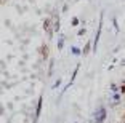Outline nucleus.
<instances>
[{"label": "nucleus", "mask_w": 125, "mask_h": 123, "mask_svg": "<svg viewBox=\"0 0 125 123\" xmlns=\"http://www.w3.org/2000/svg\"><path fill=\"white\" fill-rule=\"evenodd\" d=\"M112 24H114V30H115V34H117L119 32V26H117V19H112Z\"/></svg>", "instance_id": "11"}, {"label": "nucleus", "mask_w": 125, "mask_h": 123, "mask_svg": "<svg viewBox=\"0 0 125 123\" xmlns=\"http://www.w3.org/2000/svg\"><path fill=\"white\" fill-rule=\"evenodd\" d=\"M79 69H80V64H77V66H75V69H74V72H72V77H71V82H69V83H72L74 80H75V75H77Z\"/></svg>", "instance_id": "6"}, {"label": "nucleus", "mask_w": 125, "mask_h": 123, "mask_svg": "<svg viewBox=\"0 0 125 123\" xmlns=\"http://www.w3.org/2000/svg\"><path fill=\"white\" fill-rule=\"evenodd\" d=\"M79 22H80V21H79V18H72V19H71V26H74V27H77Z\"/></svg>", "instance_id": "10"}, {"label": "nucleus", "mask_w": 125, "mask_h": 123, "mask_svg": "<svg viewBox=\"0 0 125 123\" xmlns=\"http://www.w3.org/2000/svg\"><path fill=\"white\" fill-rule=\"evenodd\" d=\"M111 90H112V91H117V90H119V88H117V86H115V85H114V83H112V85H111Z\"/></svg>", "instance_id": "16"}, {"label": "nucleus", "mask_w": 125, "mask_h": 123, "mask_svg": "<svg viewBox=\"0 0 125 123\" xmlns=\"http://www.w3.org/2000/svg\"><path fill=\"white\" fill-rule=\"evenodd\" d=\"M42 102H43V96H40V98H39V101H37V109H35V118H39V117H40V112H42Z\"/></svg>", "instance_id": "3"}, {"label": "nucleus", "mask_w": 125, "mask_h": 123, "mask_svg": "<svg viewBox=\"0 0 125 123\" xmlns=\"http://www.w3.org/2000/svg\"><path fill=\"white\" fill-rule=\"evenodd\" d=\"M40 54H42V58H43V59L48 58V47H47V45H42V47H40Z\"/></svg>", "instance_id": "5"}, {"label": "nucleus", "mask_w": 125, "mask_h": 123, "mask_svg": "<svg viewBox=\"0 0 125 123\" xmlns=\"http://www.w3.org/2000/svg\"><path fill=\"white\" fill-rule=\"evenodd\" d=\"M90 51H93V43L92 42H87V45H85L83 50H82V56H87Z\"/></svg>", "instance_id": "4"}, {"label": "nucleus", "mask_w": 125, "mask_h": 123, "mask_svg": "<svg viewBox=\"0 0 125 123\" xmlns=\"http://www.w3.org/2000/svg\"><path fill=\"white\" fill-rule=\"evenodd\" d=\"M59 85H61V78H58V80H56V83L53 85V88H55V90H56V88H58Z\"/></svg>", "instance_id": "13"}, {"label": "nucleus", "mask_w": 125, "mask_h": 123, "mask_svg": "<svg viewBox=\"0 0 125 123\" xmlns=\"http://www.w3.org/2000/svg\"><path fill=\"white\" fill-rule=\"evenodd\" d=\"M77 35H79V37L85 35V29H83V27H82V29H80V30H79V32H77Z\"/></svg>", "instance_id": "14"}, {"label": "nucleus", "mask_w": 125, "mask_h": 123, "mask_svg": "<svg viewBox=\"0 0 125 123\" xmlns=\"http://www.w3.org/2000/svg\"><path fill=\"white\" fill-rule=\"evenodd\" d=\"M53 29H55V32L58 34L59 32V18L56 16V19H55V24H53Z\"/></svg>", "instance_id": "7"}, {"label": "nucleus", "mask_w": 125, "mask_h": 123, "mask_svg": "<svg viewBox=\"0 0 125 123\" xmlns=\"http://www.w3.org/2000/svg\"><path fill=\"white\" fill-rule=\"evenodd\" d=\"M71 53H72V54H75V56H79V54H82V51H80V48L72 47V48H71Z\"/></svg>", "instance_id": "8"}, {"label": "nucleus", "mask_w": 125, "mask_h": 123, "mask_svg": "<svg viewBox=\"0 0 125 123\" xmlns=\"http://www.w3.org/2000/svg\"><path fill=\"white\" fill-rule=\"evenodd\" d=\"M62 47H64V38H62V35H61L59 40H58V50H62Z\"/></svg>", "instance_id": "9"}, {"label": "nucleus", "mask_w": 125, "mask_h": 123, "mask_svg": "<svg viewBox=\"0 0 125 123\" xmlns=\"http://www.w3.org/2000/svg\"><path fill=\"white\" fill-rule=\"evenodd\" d=\"M120 94H125V83L120 85Z\"/></svg>", "instance_id": "15"}, {"label": "nucleus", "mask_w": 125, "mask_h": 123, "mask_svg": "<svg viewBox=\"0 0 125 123\" xmlns=\"http://www.w3.org/2000/svg\"><path fill=\"white\" fill-rule=\"evenodd\" d=\"M43 30L50 35V38H53V32H55V29H52V19H50V18L43 19Z\"/></svg>", "instance_id": "1"}, {"label": "nucleus", "mask_w": 125, "mask_h": 123, "mask_svg": "<svg viewBox=\"0 0 125 123\" xmlns=\"http://www.w3.org/2000/svg\"><path fill=\"white\" fill-rule=\"evenodd\" d=\"M5 2H7V0H2V3H5Z\"/></svg>", "instance_id": "17"}, {"label": "nucleus", "mask_w": 125, "mask_h": 123, "mask_svg": "<svg viewBox=\"0 0 125 123\" xmlns=\"http://www.w3.org/2000/svg\"><path fill=\"white\" fill-rule=\"evenodd\" d=\"M52 72H53V61H50V67H48V74L52 75Z\"/></svg>", "instance_id": "12"}, {"label": "nucleus", "mask_w": 125, "mask_h": 123, "mask_svg": "<svg viewBox=\"0 0 125 123\" xmlns=\"http://www.w3.org/2000/svg\"><path fill=\"white\" fill-rule=\"evenodd\" d=\"M104 118H106V109H104V107H99L98 112L95 114V123H101Z\"/></svg>", "instance_id": "2"}, {"label": "nucleus", "mask_w": 125, "mask_h": 123, "mask_svg": "<svg viewBox=\"0 0 125 123\" xmlns=\"http://www.w3.org/2000/svg\"><path fill=\"white\" fill-rule=\"evenodd\" d=\"M75 123H77V122H75Z\"/></svg>", "instance_id": "18"}]
</instances>
